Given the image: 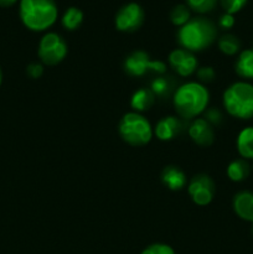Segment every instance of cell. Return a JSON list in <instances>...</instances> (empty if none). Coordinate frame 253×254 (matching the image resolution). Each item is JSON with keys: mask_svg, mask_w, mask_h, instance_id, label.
I'll list each match as a JSON object with an SVG mask.
<instances>
[{"mask_svg": "<svg viewBox=\"0 0 253 254\" xmlns=\"http://www.w3.org/2000/svg\"><path fill=\"white\" fill-rule=\"evenodd\" d=\"M210 103V92L197 81L181 84L173 94V106L180 118L193 121L205 113Z\"/></svg>", "mask_w": 253, "mask_h": 254, "instance_id": "1", "label": "cell"}, {"mask_svg": "<svg viewBox=\"0 0 253 254\" xmlns=\"http://www.w3.org/2000/svg\"><path fill=\"white\" fill-rule=\"evenodd\" d=\"M176 39L181 49L188 50L192 54L201 52L216 42L217 26L207 17H191L184 26L179 27Z\"/></svg>", "mask_w": 253, "mask_h": 254, "instance_id": "2", "label": "cell"}, {"mask_svg": "<svg viewBox=\"0 0 253 254\" xmlns=\"http://www.w3.org/2000/svg\"><path fill=\"white\" fill-rule=\"evenodd\" d=\"M19 16L27 30L44 32L57 21L59 7L55 0H19Z\"/></svg>", "mask_w": 253, "mask_h": 254, "instance_id": "3", "label": "cell"}, {"mask_svg": "<svg viewBox=\"0 0 253 254\" xmlns=\"http://www.w3.org/2000/svg\"><path fill=\"white\" fill-rule=\"evenodd\" d=\"M222 104L228 116L241 121L253 118V84L247 81H237L223 92Z\"/></svg>", "mask_w": 253, "mask_h": 254, "instance_id": "4", "label": "cell"}, {"mask_svg": "<svg viewBox=\"0 0 253 254\" xmlns=\"http://www.w3.org/2000/svg\"><path fill=\"white\" fill-rule=\"evenodd\" d=\"M118 133L128 145L140 148L150 143L154 135V129L150 122L143 114L131 111L121 118Z\"/></svg>", "mask_w": 253, "mask_h": 254, "instance_id": "5", "label": "cell"}, {"mask_svg": "<svg viewBox=\"0 0 253 254\" xmlns=\"http://www.w3.org/2000/svg\"><path fill=\"white\" fill-rule=\"evenodd\" d=\"M68 46L63 37L57 32H46L40 39L37 46V56L44 66H56L67 56Z\"/></svg>", "mask_w": 253, "mask_h": 254, "instance_id": "6", "label": "cell"}, {"mask_svg": "<svg viewBox=\"0 0 253 254\" xmlns=\"http://www.w3.org/2000/svg\"><path fill=\"white\" fill-rule=\"evenodd\" d=\"M124 71L131 77H143L145 74H165L166 64L160 60H153L150 55L143 50L130 52L124 60Z\"/></svg>", "mask_w": 253, "mask_h": 254, "instance_id": "7", "label": "cell"}, {"mask_svg": "<svg viewBox=\"0 0 253 254\" xmlns=\"http://www.w3.org/2000/svg\"><path fill=\"white\" fill-rule=\"evenodd\" d=\"M144 20L145 12L138 2H126L117 11L114 16V26L118 31L131 34L143 26Z\"/></svg>", "mask_w": 253, "mask_h": 254, "instance_id": "8", "label": "cell"}, {"mask_svg": "<svg viewBox=\"0 0 253 254\" xmlns=\"http://www.w3.org/2000/svg\"><path fill=\"white\" fill-rule=\"evenodd\" d=\"M188 192L195 205H210L215 197V181L207 174H197L188 183Z\"/></svg>", "mask_w": 253, "mask_h": 254, "instance_id": "9", "label": "cell"}, {"mask_svg": "<svg viewBox=\"0 0 253 254\" xmlns=\"http://www.w3.org/2000/svg\"><path fill=\"white\" fill-rule=\"evenodd\" d=\"M168 64L178 76L190 77L196 73L198 68V61L195 54L185 49L173 50L168 56Z\"/></svg>", "mask_w": 253, "mask_h": 254, "instance_id": "10", "label": "cell"}, {"mask_svg": "<svg viewBox=\"0 0 253 254\" xmlns=\"http://www.w3.org/2000/svg\"><path fill=\"white\" fill-rule=\"evenodd\" d=\"M188 134L191 140L201 148H208L215 141L213 127L203 117L193 119L188 128Z\"/></svg>", "mask_w": 253, "mask_h": 254, "instance_id": "11", "label": "cell"}, {"mask_svg": "<svg viewBox=\"0 0 253 254\" xmlns=\"http://www.w3.org/2000/svg\"><path fill=\"white\" fill-rule=\"evenodd\" d=\"M183 122L176 116L163 117L154 127V135L161 141H170L183 131Z\"/></svg>", "mask_w": 253, "mask_h": 254, "instance_id": "12", "label": "cell"}, {"mask_svg": "<svg viewBox=\"0 0 253 254\" xmlns=\"http://www.w3.org/2000/svg\"><path fill=\"white\" fill-rule=\"evenodd\" d=\"M232 207L237 217L246 222H253V192L243 190L236 193L232 200Z\"/></svg>", "mask_w": 253, "mask_h": 254, "instance_id": "13", "label": "cell"}, {"mask_svg": "<svg viewBox=\"0 0 253 254\" xmlns=\"http://www.w3.org/2000/svg\"><path fill=\"white\" fill-rule=\"evenodd\" d=\"M160 180L171 191H181L189 183L183 169L176 165L165 166L160 174Z\"/></svg>", "mask_w": 253, "mask_h": 254, "instance_id": "14", "label": "cell"}, {"mask_svg": "<svg viewBox=\"0 0 253 254\" xmlns=\"http://www.w3.org/2000/svg\"><path fill=\"white\" fill-rule=\"evenodd\" d=\"M155 96H154L153 92L150 91V88H146V87H141V88L136 89L130 97V108L133 109V112L136 113H144V112H148L149 109H151V107L155 103Z\"/></svg>", "mask_w": 253, "mask_h": 254, "instance_id": "15", "label": "cell"}, {"mask_svg": "<svg viewBox=\"0 0 253 254\" xmlns=\"http://www.w3.org/2000/svg\"><path fill=\"white\" fill-rule=\"evenodd\" d=\"M235 71L243 81H253V47L240 52L235 64Z\"/></svg>", "mask_w": 253, "mask_h": 254, "instance_id": "16", "label": "cell"}, {"mask_svg": "<svg viewBox=\"0 0 253 254\" xmlns=\"http://www.w3.org/2000/svg\"><path fill=\"white\" fill-rule=\"evenodd\" d=\"M236 148L241 158L253 160V127H246L238 133Z\"/></svg>", "mask_w": 253, "mask_h": 254, "instance_id": "17", "label": "cell"}, {"mask_svg": "<svg viewBox=\"0 0 253 254\" xmlns=\"http://www.w3.org/2000/svg\"><path fill=\"white\" fill-rule=\"evenodd\" d=\"M150 91L153 92L155 98H168L170 94H174V88H175V82H174L173 77L165 76V74H160V76L155 77L153 81L150 82Z\"/></svg>", "mask_w": 253, "mask_h": 254, "instance_id": "18", "label": "cell"}, {"mask_svg": "<svg viewBox=\"0 0 253 254\" xmlns=\"http://www.w3.org/2000/svg\"><path fill=\"white\" fill-rule=\"evenodd\" d=\"M251 168L248 160H245V159H236V160L231 161L227 166V176L231 181L233 183H242L246 179H248L250 176Z\"/></svg>", "mask_w": 253, "mask_h": 254, "instance_id": "19", "label": "cell"}, {"mask_svg": "<svg viewBox=\"0 0 253 254\" xmlns=\"http://www.w3.org/2000/svg\"><path fill=\"white\" fill-rule=\"evenodd\" d=\"M84 19L83 11L77 6H69L64 10L63 15L61 17V24L64 30L67 31H74L82 25Z\"/></svg>", "mask_w": 253, "mask_h": 254, "instance_id": "20", "label": "cell"}, {"mask_svg": "<svg viewBox=\"0 0 253 254\" xmlns=\"http://www.w3.org/2000/svg\"><path fill=\"white\" fill-rule=\"evenodd\" d=\"M217 47L226 56H235L241 51V40L236 35L227 32L218 37Z\"/></svg>", "mask_w": 253, "mask_h": 254, "instance_id": "21", "label": "cell"}, {"mask_svg": "<svg viewBox=\"0 0 253 254\" xmlns=\"http://www.w3.org/2000/svg\"><path fill=\"white\" fill-rule=\"evenodd\" d=\"M191 19V10L186 4H176L170 11V21L174 26L181 27Z\"/></svg>", "mask_w": 253, "mask_h": 254, "instance_id": "22", "label": "cell"}, {"mask_svg": "<svg viewBox=\"0 0 253 254\" xmlns=\"http://www.w3.org/2000/svg\"><path fill=\"white\" fill-rule=\"evenodd\" d=\"M185 1L191 11H195L197 14H206L215 9L218 0H185Z\"/></svg>", "mask_w": 253, "mask_h": 254, "instance_id": "23", "label": "cell"}, {"mask_svg": "<svg viewBox=\"0 0 253 254\" xmlns=\"http://www.w3.org/2000/svg\"><path fill=\"white\" fill-rule=\"evenodd\" d=\"M248 0H220L221 7L227 14H237L247 5Z\"/></svg>", "mask_w": 253, "mask_h": 254, "instance_id": "24", "label": "cell"}, {"mask_svg": "<svg viewBox=\"0 0 253 254\" xmlns=\"http://www.w3.org/2000/svg\"><path fill=\"white\" fill-rule=\"evenodd\" d=\"M196 77H197V82L202 83L203 86L207 83L215 81L216 78V72L213 69L212 66H202L198 67L197 71H196Z\"/></svg>", "mask_w": 253, "mask_h": 254, "instance_id": "25", "label": "cell"}, {"mask_svg": "<svg viewBox=\"0 0 253 254\" xmlns=\"http://www.w3.org/2000/svg\"><path fill=\"white\" fill-rule=\"evenodd\" d=\"M203 118H205L212 127H217L223 122V114L218 108L211 107V108H207L205 111Z\"/></svg>", "mask_w": 253, "mask_h": 254, "instance_id": "26", "label": "cell"}, {"mask_svg": "<svg viewBox=\"0 0 253 254\" xmlns=\"http://www.w3.org/2000/svg\"><path fill=\"white\" fill-rule=\"evenodd\" d=\"M141 254H175V251L165 243H153L148 246Z\"/></svg>", "mask_w": 253, "mask_h": 254, "instance_id": "27", "label": "cell"}, {"mask_svg": "<svg viewBox=\"0 0 253 254\" xmlns=\"http://www.w3.org/2000/svg\"><path fill=\"white\" fill-rule=\"evenodd\" d=\"M45 66L41 62H31V64H27L26 67V74L32 79H39L41 78L42 74H44Z\"/></svg>", "mask_w": 253, "mask_h": 254, "instance_id": "28", "label": "cell"}, {"mask_svg": "<svg viewBox=\"0 0 253 254\" xmlns=\"http://www.w3.org/2000/svg\"><path fill=\"white\" fill-rule=\"evenodd\" d=\"M235 15L227 14V12H223L220 17H218V26L222 30H231L235 26Z\"/></svg>", "mask_w": 253, "mask_h": 254, "instance_id": "29", "label": "cell"}, {"mask_svg": "<svg viewBox=\"0 0 253 254\" xmlns=\"http://www.w3.org/2000/svg\"><path fill=\"white\" fill-rule=\"evenodd\" d=\"M19 0H0V7H10L15 5Z\"/></svg>", "mask_w": 253, "mask_h": 254, "instance_id": "30", "label": "cell"}, {"mask_svg": "<svg viewBox=\"0 0 253 254\" xmlns=\"http://www.w3.org/2000/svg\"><path fill=\"white\" fill-rule=\"evenodd\" d=\"M2 83V71H1V67H0V86Z\"/></svg>", "mask_w": 253, "mask_h": 254, "instance_id": "31", "label": "cell"}, {"mask_svg": "<svg viewBox=\"0 0 253 254\" xmlns=\"http://www.w3.org/2000/svg\"><path fill=\"white\" fill-rule=\"evenodd\" d=\"M251 233H252V236H253V222H252V227H251Z\"/></svg>", "mask_w": 253, "mask_h": 254, "instance_id": "32", "label": "cell"}]
</instances>
